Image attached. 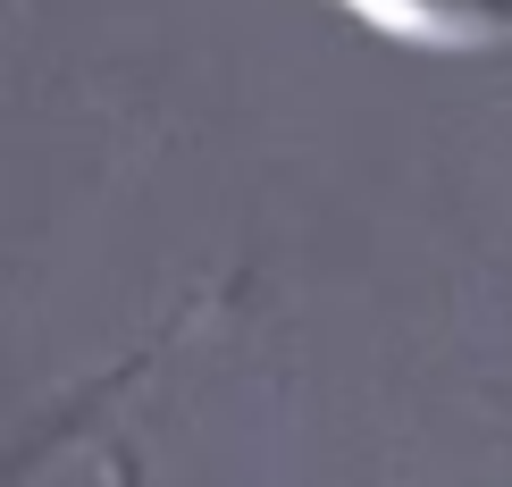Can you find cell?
<instances>
[{"instance_id":"6da1fadb","label":"cell","mask_w":512,"mask_h":487,"mask_svg":"<svg viewBox=\"0 0 512 487\" xmlns=\"http://www.w3.org/2000/svg\"><path fill=\"white\" fill-rule=\"evenodd\" d=\"M353 26H370L395 51H429V59H471L512 42V0H328Z\"/></svg>"},{"instance_id":"3957f363","label":"cell","mask_w":512,"mask_h":487,"mask_svg":"<svg viewBox=\"0 0 512 487\" xmlns=\"http://www.w3.org/2000/svg\"><path fill=\"white\" fill-rule=\"evenodd\" d=\"M17 471H26V462H17ZM17 471H9V479H0V487H17Z\"/></svg>"},{"instance_id":"7a4b0ae2","label":"cell","mask_w":512,"mask_h":487,"mask_svg":"<svg viewBox=\"0 0 512 487\" xmlns=\"http://www.w3.org/2000/svg\"><path fill=\"white\" fill-rule=\"evenodd\" d=\"M101 471H110V487H135V462L126 454H101Z\"/></svg>"}]
</instances>
